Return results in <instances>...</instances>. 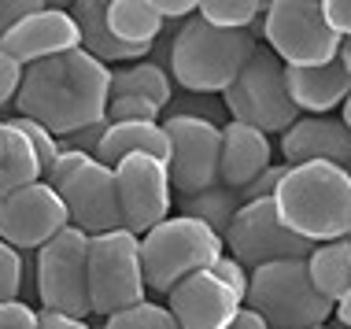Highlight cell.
I'll return each instance as SVG.
<instances>
[{"mask_svg": "<svg viewBox=\"0 0 351 329\" xmlns=\"http://www.w3.org/2000/svg\"><path fill=\"white\" fill-rule=\"evenodd\" d=\"M111 104V67L93 60L85 49L52 56L26 67L15 111L41 122L49 134L71 137L97 122H108Z\"/></svg>", "mask_w": 351, "mask_h": 329, "instance_id": "cell-1", "label": "cell"}, {"mask_svg": "<svg viewBox=\"0 0 351 329\" xmlns=\"http://www.w3.org/2000/svg\"><path fill=\"white\" fill-rule=\"evenodd\" d=\"M281 222L311 244L351 237V174L333 163L289 167L274 193Z\"/></svg>", "mask_w": 351, "mask_h": 329, "instance_id": "cell-2", "label": "cell"}, {"mask_svg": "<svg viewBox=\"0 0 351 329\" xmlns=\"http://www.w3.org/2000/svg\"><path fill=\"white\" fill-rule=\"evenodd\" d=\"M255 49H259V37L252 30H218L196 12L174 34L167 67L182 89L196 93V97H215L241 78Z\"/></svg>", "mask_w": 351, "mask_h": 329, "instance_id": "cell-3", "label": "cell"}, {"mask_svg": "<svg viewBox=\"0 0 351 329\" xmlns=\"http://www.w3.org/2000/svg\"><path fill=\"white\" fill-rule=\"evenodd\" d=\"M226 256V241L204 222L170 215L152 233L141 237V263H145V285L152 293L170 296L185 278L211 270Z\"/></svg>", "mask_w": 351, "mask_h": 329, "instance_id": "cell-4", "label": "cell"}, {"mask_svg": "<svg viewBox=\"0 0 351 329\" xmlns=\"http://www.w3.org/2000/svg\"><path fill=\"white\" fill-rule=\"evenodd\" d=\"M244 307L263 315L270 329H322L333 318V304L311 285L307 259L267 263L252 270Z\"/></svg>", "mask_w": 351, "mask_h": 329, "instance_id": "cell-5", "label": "cell"}, {"mask_svg": "<svg viewBox=\"0 0 351 329\" xmlns=\"http://www.w3.org/2000/svg\"><path fill=\"white\" fill-rule=\"evenodd\" d=\"M222 104L230 111V122H244L267 137L285 134L300 122V108L292 104L285 82V63L263 45L241 71V78L222 93Z\"/></svg>", "mask_w": 351, "mask_h": 329, "instance_id": "cell-6", "label": "cell"}, {"mask_svg": "<svg viewBox=\"0 0 351 329\" xmlns=\"http://www.w3.org/2000/svg\"><path fill=\"white\" fill-rule=\"evenodd\" d=\"M267 49L285 67H322L340 60V37L315 0H274L263 12Z\"/></svg>", "mask_w": 351, "mask_h": 329, "instance_id": "cell-7", "label": "cell"}, {"mask_svg": "<svg viewBox=\"0 0 351 329\" xmlns=\"http://www.w3.org/2000/svg\"><path fill=\"white\" fill-rule=\"evenodd\" d=\"M145 263H141V237L130 230L100 233L89 244V300L93 315L111 318L145 304Z\"/></svg>", "mask_w": 351, "mask_h": 329, "instance_id": "cell-8", "label": "cell"}, {"mask_svg": "<svg viewBox=\"0 0 351 329\" xmlns=\"http://www.w3.org/2000/svg\"><path fill=\"white\" fill-rule=\"evenodd\" d=\"M89 244H93L89 233L67 226L60 237L37 252V300H41V311L82 318V322L93 315Z\"/></svg>", "mask_w": 351, "mask_h": 329, "instance_id": "cell-9", "label": "cell"}, {"mask_svg": "<svg viewBox=\"0 0 351 329\" xmlns=\"http://www.w3.org/2000/svg\"><path fill=\"white\" fill-rule=\"evenodd\" d=\"M222 241H226V252L248 270H259L267 263H285V259H307L315 252V244L296 237L281 222L274 196L270 200L241 204V211H237L230 233Z\"/></svg>", "mask_w": 351, "mask_h": 329, "instance_id": "cell-10", "label": "cell"}, {"mask_svg": "<svg viewBox=\"0 0 351 329\" xmlns=\"http://www.w3.org/2000/svg\"><path fill=\"white\" fill-rule=\"evenodd\" d=\"M163 130L170 137V189L182 196H196L218 185V163H222V126L193 115H167Z\"/></svg>", "mask_w": 351, "mask_h": 329, "instance_id": "cell-11", "label": "cell"}, {"mask_svg": "<svg viewBox=\"0 0 351 329\" xmlns=\"http://www.w3.org/2000/svg\"><path fill=\"white\" fill-rule=\"evenodd\" d=\"M115 185H119V211H122V230L134 237H145L159 222L170 219V171L163 159L152 156H130L115 167Z\"/></svg>", "mask_w": 351, "mask_h": 329, "instance_id": "cell-12", "label": "cell"}, {"mask_svg": "<svg viewBox=\"0 0 351 329\" xmlns=\"http://www.w3.org/2000/svg\"><path fill=\"white\" fill-rule=\"evenodd\" d=\"M67 226L71 219L60 193L45 182H34L0 200V241L12 244L15 252H41Z\"/></svg>", "mask_w": 351, "mask_h": 329, "instance_id": "cell-13", "label": "cell"}, {"mask_svg": "<svg viewBox=\"0 0 351 329\" xmlns=\"http://www.w3.org/2000/svg\"><path fill=\"white\" fill-rule=\"evenodd\" d=\"M56 193H60L74 230L89 233V237L122 230L119 185H115V171H111V167L97 163V159H85Z\"/></svg>", "mask_w": 351, "mask_h": 329, "instance_id": "cell-14", "label": "cell"}, {"mask_svg": "<svg viewBox=\"0 0 351 329\" xmlns=\"http://www.w3.org/2000/svg\"><path fill=\"white\" fill-rule=\"evenodd\" d=\"M167 307L182 329H230L233 318L244 311V300L226 289L211 270H200L167 296Z\"/></svg>", "mask_w": 351, "mask_h": 329, "instance_id": "cell-15", "label": "cell"}, {"mask_svg": "<svg viewBox=\"0 0 351 329\" xmlns=\"http://www.w3.org/2000/svg\"><path fill=\"white\" fill-rule=\"evenodd\" d=\"M74 49H82V37H78V26H74L71 12L49 8V4H45L41 12L26 15L23 23L0 41V52L12 56L23 67H34V63L52 60V56H63V52H74Z\"/></svg>", "mask_w": 351, "mask_h": 329, "instance_id": "cell-16", "label": "cell"}, {"mask_svg": "<svg viewBox=\"0 0 351 329\" xmlns=\"http://www.w3.org/2000/svg\"><path fill=\"white\" fill-rule=\"evenodd\" d=\"M281 156H285V167L333 163L351 171V130L344 126V119L307 115L281 134Z\"/></svg>", "mask_w": 351, "mask_h": 329, "instance_id": "cell-17", "label": "cell"}, {"mask_svg": "<svg viewBox=\"0 0 351 329\" xmlns=\"http://www.w3.org/2000/svg\"><path fill=\"white\" fill-rule=\"evenodd\" d=\"M267 167H274L270 137L244 122H226L222 126V163H218V182L241 196Z\"/></svg>", "mask_w": 351, "mask_h": 329, "instance_id": "cell-18", "label": "cell"}, {"mask_svg": "<svg viewBox=\"0 0 351 329\" xmlns=\"http://www.w3.org/2000/svg\"><path fill=\"white\" fill-rule=\"evenodd\" d=\"M285 82L292 104L311 115H329L333 108H344V100L351 97V74L340 60L322 67H285Z\"/></svg>", "mask_w": 351, "mask_h": 329, "instance_id": "cell-19", "label": "cell"}, {"mask_svg": "<svg viewBox=\"0 0 351 329\" xmlns=\"http://www.w3.org/2000/svg\"><path fill=\"white\" fill-rule=\"evenodd\" d=\"M74 26H78V37H82V49L93 56V60H100L104 67H130V63H141L148 60V52L141 49H130V45H122L115 34H111L108 26V4L104 0H78V4L67 8Z\"/></svg>", "mask_w": 351, "mask_h": 329, "instance_id": "cell-20", "label": "cell"}, {"mask_svg": "<svg viewBox=\"0 0 351 329\" xmlns=\"http://www.w3.org/2000/svg\"><path fill=\"white\" fill-rule=\"evenodd\" d=\"M130 156H152L170 163V137L163 122H115V126L108 122V134L97 148V163L115 171Z\"/></svg>", "mask_w": 351, "mask_h": 329, "instance_id": "cell-21", "label": "cell"}, {"mask_svg": "<svg viewBox=\"0 0 351 329\" xmlns=\"http://www.w3.org/2000/svg\"><path fill=\"white\" fill-rule=\"evenodd\" d=\"M41 178L45 171L34 145L12 126V119H0V200H8L12 193L41 182Z\"/></svg>", "mask_w": 351, "mask_h": 329, "instance_id": "cell-22", "label": "cell"}, {"mask_svg": "<svg viewBox=\"0 0 351 329\" xmlns=\"http://www.w3.org/2000/svg\"><path fill=\"white\" fill-rule=\"evenodd\" d=\"M108 26L122 45L141 52H152L163 37V15L156 12L152 0H111L108 4Z\"/></svg>", "mask_w": 351, "mask_h": 329, "instance_id": "cell-23", "label": "cell"}, {"mask_svg": "<svg viewBox=\"0 0 351 329\" xmlns=\"http://www.w3.org/2000/svg\"><path fill=\"white\" fill-rule=\"evenodd\" d=\"M111 97H137L163 111L174 104V78H170L163 63L141 60V63H130V67L111 71Z\"/></svg>", "mask_w": 351, "mask_h": 329, "instance_id": "cell-24", "label": "cell"}, {"mask_svg": "<svg viewBox=\"0 0 351 329\" xmlns=\"http://www.w3.org/2000/svg\"><path fill=\"white\" fill-rule=\"evenodd\" d=\"M307 274H311V285H315L329 304H337V300L351 289V237L315 244V252L307 256Z\"/></svg>", "mask_w": 351, "mask_h": 329, "instance_id": "cell-25", "label": "cell"}, {"mask_svg": "<svg viewBox=\"0 0 351 329\" xmlns=\"http://www.w3.org/2000/svg\"><path fill=\"white\" fill-rule=\"evenodd\" d=\"M237 211H241V196H237L233 189H226L222 182L211 185V189H204V193H196V196H182V215L185 219L204 222L207 230L218 233V237L230 233Z\"/></svg>", "mask_w": 351, "mask_h": 329, "instance_id": "cell-26", "label": "cell"}, {"mask_svg": "<svg viewBox=\"0 0 351 329\" xmlns=\"http://www.w3.org/2000/svg\"><path fill=\"white\" fill-rule=\"evenodd\" d=\"M267 12L259 0H204L200 19L218 26V30H252V23Z\"/></svg>", "mask_w": 351, "mask_h": 329, "instance_id": "cell-27", "label": "cell"}, {"mask_svg": "<svg viewBox=\"0 0 351 329\" xmlns=\"http://www.w3.org/2000/svg\"><path fill=\"white\" fill-rule=\"evenodd\" d=\"M100 329H182V326H178V318L170 315L167 304H152V300H145V304L130 307V311H122V315L104 318Z\"/></svg>", "mask_w": 351, "mask_h": 329, "instance_id": "cell-28", "label": "cell"}, {"mask_svg": "<svg viewBox=\"0 0 351 329\" xmlns=\"http://www.w3.org/2000/svg\"><path fill=\"white\" fill-rule=\"evenodd\" d=\"M12 126H15V130H19V134H23L26 141H30V145H34L37 159H41V171H49V167L56 163V159H60V152H63V148H60V137L49 134V130H45L41 122L15 115V119H12Z\"/></svg>", "mask_w": 351, "mask_h": 329, "instance_id": "cell-29", "label": "cell"}, {"mask_svg": "<svg viewBox=\"0 0 351 329\" xmlns=\"http://www.w3.org/2000/svg\"><path fill=\"white\" fill-rule=\"evenodd\" d=\"M23 293V252L0 241V304H12Z\"/></svg>", "mask_w": 351, "mask_h": 329, "instance_id": "cell-30", "label": "cell"}, {"mask_svg": "<svg viewBox=\"0 0 351 329\" xmlns=\"http://www.w3.org/2000/svg\"><path fill=\"white\" fill-rule=\"evenodd\" d=\"M163 111L156 104H148V100H137V97H111L108 104V122L115 126V122H163L159 119Z\"/></svg>", "mask_w": 351, "mask_h": 329, "instance_id": "cell-31", "label": "cell"}, {"mask_svg": "<svg viewBox=\"0 0 351 329\" xmlns=\"http://www.w3.org/2000/svg\"><path fill=\"white\" fill-rule=\"evenodd\" d=\"M23 78H26V67H23V63H15L12 56L0 52V111H4V108H15L19 89H23Z\"/></svg>", "mask_w": 351, "mask_h": 329, "instance_id": "cell-32", "label": "cell"}, {"mask_svg": "<svg viewBox=\"0 0 351 329\" xmlns=\"http://www.w3.org/2000/svg\"><path fill=\"white\" fill-rule=\"evenodd\" d=\"M211 274H215L218 281H222L226 289H233V293L241 296V300L248 296V278H252V270H248V267H241V263H237V259L230 256V252H226V256L211 267Z\"/></svg>", "mask_w": 351, "mask_h": 329, "instance_id": "cell-33", "label": "cell"}, {"mask_svg": "<svg viewBox=\"0 0 351 329\" xmlns=\"http://www.w3.org/2000/svg\"><path fill=\"white\" fill-rule=\"evenodd\" d=\"M289 174V167L285 163H274V167H267L255 182L248 185V189L241 193V204H252V200H270L274 193H278V185H281V178Z\"/></svg>", "mask_w": 351, "mask_h": 329, "instance_id": "cell-34", "label": "cell"}, {"mask_svg": "<svg viewBox=\"0 0 351 329\" xmlns=\"http://www.w3.org/2000/svg\"><path fill=\"white\" fill-rule=\"evenodd\" d=\"M41 326V311H34L23 300L0 304V329H37Z\"/></svg>", "mask_w": 351, "mask_h": 329, "instance_id": "cell-35", "label": "cell"}, {"mask_svg": "<svg viewBox=\"0 0 351 329\" xmlns=\"http://www.w3.org/2000/svg\"><path fill=\"white\" fill-rule=\"evenodd\" d=\"M104 134H108V122H97V126H89V130H78V134H71V137H60V148L63 152H82V156L97 159V148H100Z\"/></svg>", "mask_w": 351, "mask_h": 329, "instance_id": "cell-36", "label": "cell"}, {"mask_svg": "<svg viewBox=\"0 0 351 329\" xmlns=\"http://www.w3.org/2000/svg\"><path fill=\"white\" fill-rule=\"evenodd\" d=\"M41 8H45L41 0H0V41H4L26 15L41 12Z\"/></svg>", "mask_w": 351, "mask_h": 329, "instance_id": "cell-37", "label": "cell"}, {"mask_svg": "<svg viewBox=\"0 0 351 329\" xmlns=\"http://www.w3.org/2000/svg\"><path fill=\"white\" fill-rule=\"evenodd\" d=\"M85 159H93V156H82V152H60V159H56L49 171H45L41 182H45V185H52V189H60V185L67 182V178L85 163Z\"/></svg>", "mask_w": 351, "mask_h": 329, "instance_id": "cell-38", "label": "cell"}, {"mask_svg": "<svg viewBox=\"0 0 351 329\" xmlns=\"http://www.w3.org/2000/svg\"><path fill=\"white\" fill-rule=\"evenodd\" d=\"M322 8H326V19L340 41H351V0H326Z\"/></svg>", "mask_w": 351, "mask_h": 329, "instance_id": "cell-39", "label": "cell"}, {"mask_svg": "<svg viewBox=\"0 0 351 329\" xmlns=\"http://www.w3.org/2000/svg\"><path fill=\"white\" fill-rule=\"evenodd\" d=\"M152 4H156V12L163 15V23H170V19H193L196 12H200V4H196V0H152Z\"/></svg>", "mask_w": 351, "mask_h": 329, "instance_id": "cell-40", "label": "cell"}, {"mask_svg": "<svg viewBox=\"0 0 351 329\" xmlns=\"http://www.w3.org/2000/svg\"><path fill=\"white\" fill-rule=\"evenodd\" d=\"M37 329H93V326L82 322V318H67V315L41 311V326H37Z\"/></svg>", "mask_w": 351, "mask_h": 329, "instance_id": "cell-41", "label": "cell"}, {"mask_svg": "<svg viewBox=\"0 0 351 329\" xmlns=\"http://www.w3.org/2000/svg\"><path fill=\"white\" fill-rule=\"evenodd\" d=\"M230 329H270V326L263 322V315H255L252 307H244V311L233 318V326H230Z\"/></svg>", "mask_w": 351, "mask_h": 329, "instance_id": "cell-42", "label": "cell"}, {"mask_svg": "<svg viewBox=\"0 0 351 329\" xmlns=\"http://www.w3.org/2000/svg\"><path fill=\"white\" fill-rule=\"evenodd\" d=\"M333 315H337V322L344 326V329H351V289L333 304Z\"/></svg>", "mask_w": 351, "mask_h": 329, "instance_id": "cell-43", "label": "cell"}, {"mask_svg": "<svg viewBox=\"0 0 351 329\" xmlns=\"http://www.w3.org/2000/svg\"><path fill=\"white\" fill-rule=\"evenodd\" d=\"M340 63L348 67V74H351V41H344L340 45Z\"/></svg>", "mask_w": 351, "mask_h": 329, "instance_id": "cell-44", "label": "cell"}, {"mask_svg": "<svg viewBox=\"0 0 351 329\" xmlns=\"http://www.w3.org/2000/svg\"><path fill=\"white\" fill-rule=\"evenodd\" d=\"M344 126H348V130H351V97H348V100H344Z\"/></svg>", "mask_w": 351, "mask_h": 329, "instance_id": "cell-45", "label": "cell"}, {"mask_svg": "<svg viewBox=\"0 0 351 329\" xmlns=\"http://www.w3.org/2000/svg\"><path fill=\"white\" fill-rule=\"evenodd\" d=\"M322 329H337V326H322Z\"/></svg>", "mask_w": 351, "mask_h": 329, "instance_id": "cell-46", "label": "cell"}, {"mask_svg": "<svg viewBox=\"0 0 351 329\" xmlns=\"http://www.w3.org/2000/svg\"><path fill=\"white\" fill-rule=\"evenodd\" d=\"M337 329H344V326H337Z\"/></svg>", "mask_w": 351, "mask_h": 329, "instance_id": "cell-47", "label": "cell"}, {"mask_svg": "<svg viewBox=\"0 0 351 329\" xmlns=\"http://www.w3.org/2000/svg\"><path fill=\"white\" fill-rule=\"evenodd\" d=\"M348 174H351V171H348Z\"/></svg>", "mask_w": 351, "mask_h": 329, "instance_id": "cell-48", "label": "cell"}]
</instances>
